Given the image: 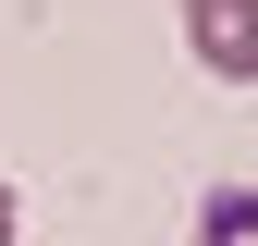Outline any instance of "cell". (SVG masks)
I'll use <instances>...</instances> for the list:
<instances>
[{
    "label": "cell",
    "instance_id": "cell-2",
    "mask_svg": "<svg viewBox=\"0 0 258 246\" xmlns=\"http://www.w3.org/2000/svg\"><path fill=\"white\" fill-rule=\"evenodd\" d=\"M197 246H258V184H209L197 197Z\"/></svg>",
    "mask_w": 258,
    "mask_h": 246
},
{
    "label": "cell",
    "instance_id": "cell-3",
    "mask_svg": "<svg viewBox=\"0 0 258 246\" xmlns=\"http://www.w3.org/2000/svg\"><path fill=\"white\" fill-rule=\"evenodd\" d=\"M13 222H25V209H13V184H0V246H13Z\"/></svg>",
    "mask_w": 258,
    "mask_h": 246
},
{
    "label": "cell",
    "instance_id": "cell-1",
    "mask_svg": "<svg viewBox=\"0 0 258 246\" xmlns=\"http://www.w3.org/2000/svg\"><path fill=\"white\" fill-rule=\"evenodd\" d=\"M184 49L221 86H258V0H184Z\"/></svg>",
    "mask_w": 258,
    "mask_h": 246
}]
</instances>
